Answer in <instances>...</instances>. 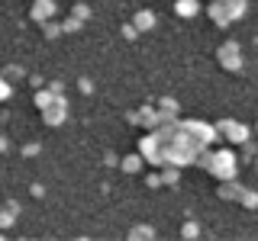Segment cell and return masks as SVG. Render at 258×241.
Here are the masks:
<instances>
[{"instance_id":"cell-1","label":"cell","mask_w":258,"mask_h":241,"mask_svg":"<svg viewBox=\"0 0 258 241\" xmlns=\"http://www.w3.org/2000/svg\"><path fill=\"white\" fill-rule=\"evenodd\" d=\"M197 164L207 167L216 180H236L239 177V158L232 148H216V151L204 148V151H197Z\"/></svg>"},{"instance_id":"cell-2","label":"cell","mask_w":258,"mask_h":241,"mask_svg":"<svg viewBox=\"0 0 258 241\" xmlns=\"http://www.w3.org/2000/svg\"><path fill=\"white\" fill-rule=\"evenodd\" d=\"M177 132L187 139L197 151H204L207 145H213L216 142V126H207V123H200V119H184V123H177Z\"/></svg>"},{"instance_id":"cell-3","label":"cell","mask_w":258,"mask_h":241,"mask_svg":"<svg viewBox=\"0 0 258 241\" xmlns=\"http://www.w3.org/2000/svg\"><path fill=\"white\" fill-rule=\"evenodd\" d=\"M39 109H42V116H45V123L48 126H61L64 123V116H68V103L61 100L58 93H52V90H45V93H39Z\"/></svg>"},{"instance_id":"cell-4","label":"cell","mask_w":258,"mask_h":241,"mask_svg":"<svg viewBox=\"0 0 258 241\" xmlns=\"http://www.w3.org/2000/svg\"><path fill=\"white\" fill-rule=\"evenodd\" d=\"M216 132H220L229 145H242V142L252 139V129H248L245 123H239V119H223V123L216 126Z\"/></svg>"},{"instance_id":"cell-5","label":"cell","mask_w":258,"mask_h":241,"mask_svg":"<svg viewBox=\"0 0 258 241\" xmlns=\"http://www.w3.org/2000/svg\"><path fill=\"white\" fill-rule=\"evenodd\" d=\"M216 58H220V64L226 71H242V48H239V42H223L220 45V52H216Z\"/></svg>"},{"instance_id":"cell-6","label":"cell","mask_w":258,"mask_h":241,"mask_svg":"<svg viewBox=\"0 0 258 241\" xmlns=\"http://www.w3.org/2000/svg\"><path fill=\"white\" fill-rule=\"evenodd\" d=\"M139 155H142L145 161H152V164H165V155H161V139H158V132H155V135H149V139H142Z\"/></svg>"},{"instance_id":"cell-7","label":"cell","mask_w":258,"mask_h":241,"mask_svg":"<svg viewBox=\"0 0 258 241\" xmlns=\"http://www.w3.org/2000/svg\"><path fill=\"white\" fill-rule=\"evenodd\" d=\"M242 193H245V187H242L239 180H220V196L229 199V203H239Z\"/></svg>"},{"instance_id":"cell-8","label":"cell","mask_w":258,"mask_h":241,"mask_svg":"<svg viewBox=\"0 0 258 241\" xmlns=\"http://www.w3.org/2000/svg\"><path fill=\"white\" fill-rule=\"evenodd\" d=\"M210 16H213V23L216 26H229V13H226V4L223 0H213V4H210Z\"/></svg>"},{"instance_id":"cell-9","label":"cell","mask_w":258,"mask_h":241,"mask_svg":"<svg viewBox=\"0 0 258 241\" xmlns=\"http://www.w3.org/2000/svg\"><path fill=\"white\" fill-rule=\"evenodd\" d=\"M32 16H36L39 23L52 20V16H55V0H39V4L32 7Z\"/></svg>"},{"instance_id":"cell-10","label":"cell","mask_w":258,"mask_h":241,"mask_svg":"<svg viewBox=\"0 0 258 241\" xmlns=\"http://www.w3.org/2000/svg\"><path fill=\"white\" fill-rule=\"evenodd\" d=\"M223 4H226V13H229V20H232V23L242 20V16H245V10H248L245 0H223Z\"/></svg>"},{"instance_id":"cell-11","label":"cell","mask_w":258,"mask_h":241,"mask_svg":"<svg viewBox=\"0 0 258 241\" xmlns=\"http://www.w3.org/2000/svg\"><path fill=\"white\" fill-rule=\"evenodd\" d=\"M174 10H177V16H187V20H190V16L200 13V4H197V0H177Z\"/></svg>"},{"instance_id":"cell-12","label":"cell","mask_w":258,"mask_h":241,"mask_svg":"<svg viewBox=\"0 0 258 241\" xmlns=\"http://www.w3.org/2000/svg\"><path fill=\"white\" fill-rule=\"evenodd\" d=\"M136 29H152L155 26V13H149V10H139L136 13V23H133Z\"/></svg>"},{"instance_id":"cell-13","label":"cell","mask_w":258,"mask_h":241,"mask_svg":"<svg viewBox=\"0 0 258 241\" xmlns=\"http://www.w3.org/2000/svg\"><path fill=\"white\" fill-rule=\"evenodd\" d=\"M239 203L245 206V209H258V193H255V190H245V193H242V199H239Z\"/></svg>"},{"instance_id":"cell-14","label":"cell","mask_w":258,"mask_h":241,"mask_svg":"<svg viewBox=\"0 0 258 241\" xmlns=\"http://www.w3.org/2000/svg\"><path fill=\"white\" fill-rule=\"evenodd\" d=\"M139 164H142V155H133V158H126V161H123V171L136 174V171H139Z\"/></svg>"},{"instance_id":"cell-15","label":"cell","mask_w":258,"mask_h":241,"mask_svg":"<svg viewBox=\"0 0 258 241\" xmlns=\"http://www.w3.org/2000/svg\"><path fill=\"white\" fill-rule=\"evenodd\" d=\"M129 235H133V238H149V235H155V231H152V228H133Z\"/></svg>"},{"instance_id":"cell-16","label":"cell","mask_w":258,"mask_h":241,"mask_svg":"<svg viewBox=\"0 0 258 241\" xmlns=\"http://www.w3.org/2000/svg\"><path fill=\"white\" fill-rule=\"evenodd\" d=\"M242 148H245V161H252V158H255V151H258L252 142H242Z\"/></svg>"},{"instance_id":"cell-17","label":"cell","mask_w":258,"mask_h":241,"mask_svg":"<svg viewBox=\"0 0 258 241\" xmlns=\"http://www.w3.org/2000/svg\"><path fill=\"white\" fill-rule=\"evenodd\" d=\"M184 235H187V238H197V235H200V228L190 222V225H184Z\"/></svg>"},{"instance_id":"cell-18","label":"cell","mask_w":258,"mask_h":241,"mask_svg":"<svg viewBox=\"0 0 258 241\" xmlns=\"http://www.w3.org/2000/svg\"><path fill=\"white\" fill-rule=\"evenodd\" d=\"M255 171H258V158H255Z\"/></svg>"},{"instance_id":"cell-19","label":"cell","mask_w":258,"mask_h":241,"mask_svg":"<svg viewBox=\"0 0 258 241\" xmlns=\"http://www.w3.org/2000/svg\"><path fill=\"white\" fill-rule=\"evenodd\" d=\"M255 132H258V119H255Z\"/></svg>"}]
</instances>
